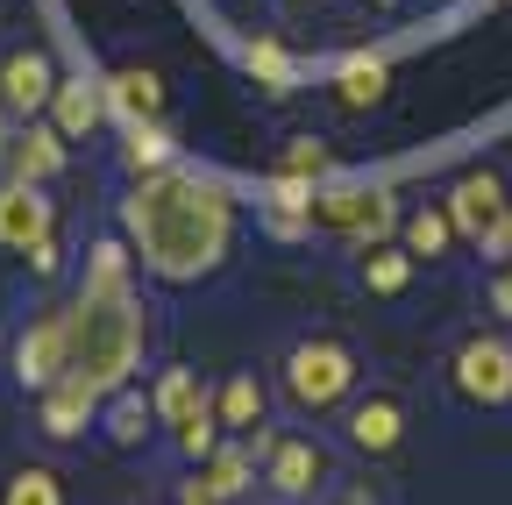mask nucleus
<instances>
[{"label": "nucleus", "instance_id": "20", "mask_svg": "<svg viewBox=\"0 0 512 505\" xmlns=\"http://www.w3.org/2000/svg\"><path fill=\"white\" fill-rule=\"evenodd\" d=\"M107 441H121V449H143V441H150V427H157V406L143 399V392H107Z\"/></svg>", "mask_w": 512, "mask_h": 505}, {"label": "nucleus", "instance_id": "33", "mask_svg": "<svg viewBox=\"0 0 512 505\" xmlns=\"http://www.w3.org/2000/svg\"><path fill=\"white\" fill-rule=\"evenodd\" d=\"M335 505H377L370 491H335Z\"/></svg>", "mask_w": 512, "mask_h": 505}, {"label": "nucleus", "instance_id": "32", "mask_svg": "<svg viewBox=\"0 0 512 505\" xmlns=\"http://www.w3.org/2000/svg\"><path fill=\"white\" fill-rule=\"evenodd\" d=\"M15 143V114H8V100H0V150Z\"/></svg>", "mask_w": 512, "mask_h": 505}, {"label": "nucleus", "instance_id": "25", "mask_svg": "<svg viewBox=\"0 0 512 505\" xmlns=\"http://www.w3.org/2000/svg\"><path fill=\"white\" fill-rule=\"evenodd\" d=\"M121 292H128L121 242H93V257H86V299H121Z\"/></svg>", "mask_w": 512, "mask_h": 505}, {"label": "nucleus", "instance_id": "24", "mask_svg": "<svg viewBox=\"0 0 512 505\" xmlns=\"http://www.w3.org/2000/svg\"><path fill=\"white\" fill-rule=\"evenodd\" d=\"M0 505H64V484H57V470L22 463V470H8V484H0Z\"/></svg>", "mask_w": 512, "mask_h": 505}, {"label": "nucleus", "instance_id": "22", "mask_svg": "<svg viewBox=\"0 0 512 505\" xmlns=\"http://www.w3.org/2000/svg\"><path fill=\"white\" fill-rule=\"evenodd\" d=\"M121 164L136 171V178L164 171V164H171V136H164V121H128V143H121Z\"/></svg>", "mask_w": 512, "mask_h": 505}, {"label": "nucleus", "instance_id": "3", "mask_svg": "<svg viewBox=\"0 0 512 505\" xmlns=\"http://www.w3.org/2000/svg\"><path fill=\"white\" fill-rule=\"evenodd\" d=\"M349 392H356V356H349L342 342L313 335V342H299V349L285 356V399H292L299 413H328V406H342Z\"/></svg>", "mask_w": 512, "mask_h": 505}, {"label": "nucleus", "instance_id": "29", "mask_svg": "<svg viewBox=\"0 0 512 505\" xmlns=\"http://www.w3.org/2000/svg\"><path fill=\"white\" fill-rule=\"evenodd\" d=\"M29 264H36V278H50L64 257H57V235H43V242H29Z\"/></svg>", "mask_w": 512, "mask_h": 505}, {"label": "nucleus", "instance_id": "16", "mask_svg": "<svg viewBox=\"0 0 512 505\" xmlns=\"http://www.w3.org/2000/svg\"><path fill=\"white\" fill-rule=\"evenodd\" d=\"M8 164H15V178H22V185H43V178H57V171H64V136L50 129V121H29V136H15V143H8Z\"/></svg>", "mask_w": 512, "mask_h": 505}, {"label": "nucleus", "instance_id": "11", "mask_svg": "<svg viewBox=\"0 0 512 505\" xmlns=\"http://www.w3.org/2000/svg\"><path fill=\"white\" fill-rule=\"evenodd\" d=\"M36 420H43V434H50V441H72V434H86V427L100 420V392H86L79 377H57V385H43Z\"/></svg>", "mask_w": 512, "mask_h": 505}, {"label": "nucleus", "instance_id": "7", "mask_svg": "<svg viewBox=\"0 0 512 505\" xmlns=\"http://www.w3.org/2000/svg\"><path fill=\"white\" fill-rule=\"evenodd\" d=\"M441 207H448V221H456V235L484 242V228H491L512 200H505V178H498L491 164H477V171H463L456 185H448V200H441Z\"/></svg>", "mask_w": 512, "mask_h": 505}, {"label": "nucleus", "instance_id": "15", "mask_svg": "<svg viewBox=\"0 0 512 505\" xmlns=\"http://www.w3.org/2000/svg\"><path fill=\"white\" fill-rule=\"evenodd\" d=\"M264 406H271V392H264V377H256V370H235L228 385L214 392V413H221L228 434H256V427H264Z\"/></svg>", "mask_w": 512, "mask_h": 505}, {"label": "nucleus", "instance_id": "19", "mask_svg": "<svg viewBox=\"0 0 512 505\" xmlns=\"http://www.w3.org/2000/svg\"><path fill=\"white\" fill-rule=\"evenodd\" d=\"M150 406H157V420L178 434L192 413L214 406V399H207V385H200V370H164V377H157V392H150Z\"/></svg>", "mask_w": 512, "mask_h": 505}, {"label": "nucleus", "instance_id": "9", "mask_svg": "<svg viewBox=\"0 0 512 505\" xmlns=\"http://www.w3.org/2000/svg\"><path fill=\"white\" fill-rule=\"evenodd\" d=\"M342 441H349L356 456H392L399 441H406V406L384 399V392L377 399H356L349 420H342Z\"/></svg>", "mask_w": 512, "mask_h": 505}, {"label": "nucleus", "instance_id": "5", "mask_svg": "<svg viewBox=\"0 0 512 505\" xmlns=\"http://www.w3.org/2000/svg\"><path fill=\"white\" fill-rule=\"evenodd\" d=\"M256 456H264V484L278 498H313L328 484V456H320L313 441H299V434H264L256 427Z\"/></svg>", "mask_w": 512, "mask_h": 505}, {"label": "nucleus", "instance_id": "23", "mask_svg": "<svg viewBox=\"0 0 512 505\" xmlns=\"http://www.w3.org/2000/svg\"><path fill=\"white\" fill-rule=\"evenodd\" d=\"M242 72H249L256 86H271V93H292V86H299V65L285 57V43H271V36L242 50Z\"/></svg>", "mask_w": 512, "mask_h": 505}, {"label": "nucleus", "instance_id": "12", "mask_svg": "<svg viewBox=\"0 0 512 505\" xmlns=\"http://www.w3.org/2000/svg\"><path fill=\"white\" fill-rule=\"evenodd\" d=\"M200 491H207L214 505L249 498V491H256V441H221V449L200 463Z\"/></svg>", "mask_w": 512, "mask_h": 505}, {"label": "nucleus", "instance_id": "18", "mask_svg": "<svg viewBox=\"0 0 512 505\" xmlns=\"http://www.w3.org/2000/svg\"><path fill=\"white\" fill-rule=\"evenodd\" d=\"M100 93H107V107H121L128 121H157V114H164V79H157V72H143V65L114 72Z\"/></svg>", "mask_w": 512, "mask_h": 505}, {"label": "nucleus", "instance_id": "14", "mask_svg": "<svg viewBox=\"0 0 512 505\" xmlns=\"http://www.w3.org/2000/svg\"><path fill=\"white\" fill-rule=\"evenodd\" d=\"M100 114H107V93H100V86H86V79H57V93H50V129H57L64 143L93 136Z\"/></svg>", "mask_w": 512, "mask_h": 505}, {"label": "nucleus", "instance_id": "30", "mask_svg": "<svg viewBox=\"0 0 512 505\" xmlns=\"http://www.w3.org/2000/svg\"><path fill=\"white\" fill-rule=\"evenodd\" d=\"M491 306H498V313H505V321H512V264L498 271V285H491Z\"/></svg>", "mask_w": 512, "mask_h": 505}, {"label": "nucleus", "instance_id": "4", "mask_svg": "<svg viewBox=\"0 0 512 505\" xmlns=\"http://www.w3.org/2000/svg\"><path fill=\"white\" fill-rule=\"evenodd\" d=\"M313 228H335V235H349L356 249H377L384 235L399 228V207H392V193L384 185H328V193H313Z\"/></svg>", "mask_w": 512, "mask_h": 505}, {"label": "nucleus", "instance_id": "17", "mask_svg": "<svg viewBox=\"0 0 512 505\" xmlns=\"http://www.w3.org/2000/svg\"><path fill=\"white\" fill-rule=\"evenodd\" d=\"M384 86H392V65L370 57V50H356V57H342V65H335V100H342V107H377Z\"/></svg>", "mask_w": 512, "mask_h": 505}, {"label": "nucleus", "instance_id": "10", "mask_svg": "<svg viewBox=\"0 0 512 505\" xmlns=\"http://www.w3.org/2000/svg\"><path fill=\"white\" fill-rule=\"evenodd\" d=\"M15 377H22L29 392H43V385H57V377H64V313H43V321L22 328V342H15Z\"/></svg>", "mask_w": 512, "mask_h": 505}, {"label": "nucleus", "instance_id": "8", "mask_svg": "<svg viewBox=\"0 0 512 505\" xmlns=\"http://www.w3.org/2000/svg\"><path fill=\"white\" fill-rule=\"evenodd\" d=\"M50 93H57V65H50V50H8L0 57V100H8V114L15 121H29L36 107H50Z\"/></svg>", "mask_w": 512, "mask_h": 505}, {"label": "nucleus", "instance_id": "2", "mask_svg": "<svg viewBox=\"0 0 512 505\" xmlns=\"http://www.w3.org/2000/svg\"><path fill=\"white\" fill-rule=\"evenodd\" d=\"M143 306L136 292H121V299H86L79 306H64V377H79L86 392H121L128 385V370L143 363Z\"/></svg>", "mask_w": 512, "mask_h": 505}, {"label": "nucleus", "instance_id": "1", "mask_svg": "<svg viewBox=\"0 0 512 505\" xmlns=\"http://www.w3.org/2000/svg\"><path fill=\"white\" fill-rule=\"evenodd\" d=\"M121 228H128V242L143 249V264L157 278L192 285L235 249V200H228L221 178L164 164L121 200Z\"/></svg>", "mask_w": 512, "mask_h": 505}, {"label": "nucleus", "instance_id": "28", "mask_svg": "<svg viewBox=\"0 0 512 505\" xmlns=\"http://www.w3.org/2000/svg\"><path fill=\"white\" fill-rule=\"evenodd\" d=\"M477 249H484V257H498V264H512V207L484 228V242H477Z\"/></svg>", "mask_w": 512, "mask_h": 505}, {"label": "nucleus", "instance_id": "13", "mask_svg": "<svg viewBox=\"0 0 512 505\" xmlns=\"http://www.w3.org/2000/svg\"><path fill=\"white\" fill-rule=\"evenodd\" d=\"M43 235H50V200L36 193V185L8 178V185H0V242H8V249H29V242H43Z\"/></svg>", "mask_w": 512, "mask_h": 505}, {"label": "nucleus", "instance_id": "6", "mask_svg": "<svg viewBox=\"0 0 512 505\" xmlns=\"http://www.w3.org/2000/svg\"><path fill=\"white\" fill-rule=\"evenodd\" d=\"M456 392L470 406H505L512 399V342L498 335H470L456 349Z\"/></svg>", "mask_w": 512, "mask_h": 505}, {"label": "nucleus", "instance_id": "26", "mask_svg": "<svg viewBox=\"0 0 512 505\" xmlns=\"http://www.w3.org/2000/svg\"><path fill=\"white\" fill-rule=\"evenodd\" d=\"M363 285L384 292V299L406 292L413 285V257H406V249H363Z\"/></svg>", "mask_w": 512, "mask_h": 505}, {"label": "nucleus", "instance_id": "31", "mask_svg": "<svg viewBox=\"0 0 512 505\" xmlns=\"http://www.w3.org/2000/svg\"><path fill=\"white\" fill-rule=\"evenodd\" d=\"M178 505H214V498L200 491V477H192V484H178Z\"/></svg>", "mask_w": 512, "mask_h": 505}, {"label": "nucleus", "instance_id": "21", "mask_svg": "<svg viewBox=\"0 0 512 505\" xmlns=\"http://www.w3.org/2000/svg\"><path fill=\"white\" fill-rule=\"evenodd\" d=\"M399 228H406V257H427V264L448 257V242H456V221H448V207H413Z\"/></svg>", "mask_w": 512, "mask_h": 505}, {"label": "nucleus", "instance_id": "27", "mask_svg": "<svg viewBox=\"0 0 512 505\" xmlns=\"http://www.w3.org/2000/svg\"><path fill=\"white\" fill-rule=\"evenodd\" d=\"M328 143H320V136H292L285 143V157H278V178H299V185H320V178H328Z\"/></svg>", "mask_w": 512, "mask_h": 505}]
</instances>
